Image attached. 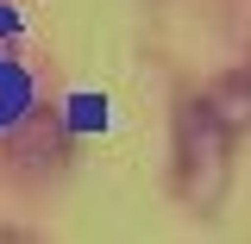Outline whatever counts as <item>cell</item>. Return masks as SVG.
I'll return each instance as SVG.
<instances>
[{
  "mask_svg": "<svg viewBox=\"0 0 251 244\" xmlns=\"http://www.w3.org/2000/svg\"><path fill=\"white\" fill-rule=\"evenodd\" d=\"M232 132L201 107V94L182 100V113H176V169H170V182L182 194L195 213H214L220 194H226V176H232Z\"/></svg>",
  "mask_w": 251,
  "mask_h": 244,
  "instance_id": "6da1fadb",
  "label": "cell"
},
{
  "mask_svg": "<svg viewBox=\"0 0 251 244\" xmlns=\"http://www.w3.org/2000/svg\"><path fill=\"white\" fill-rule=\"evenodd\" d=\"M201 107H207V113H214L232 138H245V132H251V75L239 69V75L207 82V88H201Z\"/></svg>",
  "mask_w": 251,
  "mask_h": 244,
  "instance_id": "7a4b0ae2",
  "label": "cell"
},
{
  "mask_svg": "<svg viewBox=\"0 0 251 244\" xmlns=\"http://www.w3.org/2000/svg\"><path fill=\"white\" fill-rule=\"evenodd\" d=\"M245 75H251V63H245Z\"/></svg>",
  "mask_w": 251,
  "mask_h": 244,
  "instance_id": "3957f363",
  "label": "cell"
}]
</instances>
